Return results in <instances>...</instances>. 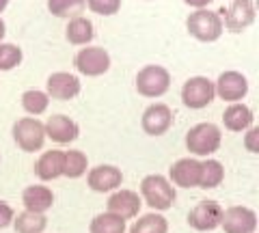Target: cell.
Masks as SVG:
<instances>
[{
  "label": "cell",
  "mask_w": 259,
  "mask_h": 233,
  "mask_svg": "<svg viewBox=\"0 0 259 233\" xmlns=\"http://www.w3.org/2000/svg\"><path fill=\"white\" fill-rule=\"evenodd\" d=\"M175 199H177V192H175V186L168 177L164 175H147V177H143L141 181V201H145L151 210L156 212H166L171 210L175 205Z\"/></svg>",
  "instance_id": "6da1fadb"
},
{
  "label": "cell",
  "mask_w": 259,
  "mask_h": 233,
  "mask_svg": "<svg viewBox=\"0 0 259 233\" xmlns=\"http://www.w3.org/2000/svg\"><path fill=\"white\" fill-rule=\"evenodd\" d=\"M223 145V132L216 123H197L186 132V149L197 158L214 156Z\"/></svg>",
  "instance_id": "7a4b0ae2"
},
{
  "label": "cell",
  "mask_w": 259,
  "mask_h": 233,
  "mask_svg": "<svg viewBox=\"0 0 259 233\" xmlns=\"http://www.w3.org/2000/svg\"><path fill=\"white\" fill-rule=\"evenodd\" d=\"M186 28L201 43H214L225 33L221 13L209 9H197L194 13H190L188 20H186Z\"/></svg>",
  "instance_id": "3957f363"
},
{
  "label": "cell",
  "mask_w": 259,
  "mask_h": 233,
  "mask_svg": "<svg viewBox=\"0 0 259 233\" xmlns=\"http://www.w3.org/2000/svg\"><path fill=\"white\" fill-rule=\"evenodd\" d=\"M171 89V71L162 65H145L136 74V91L147 100H158Z\"/></svg>",
  "instance_id": "277c9868"
},
{
  "label": "cell",
  "mask_w": 259,
  "mask_h": 233,
  "mask_svg": "<svg viewBox=\"0 0 259 233\" xmlns=\"http://www.w3.org/2000/svg\"><path fill=\"white\" fill-rule=\"evenodd\" d=\"M13 141L15 145L26 151V154H35L41 151L46 145V127L37 117H22L13 123Z\"/></svg>",
  "instance_id": "5b68a950"
},
{
  "label": "cell",
  "mask_w": 259,
  "mask_h": 233,
  "mask_svg": "<svg viewBox=\"0 0 259 233\" xmlns=\"http://www.w3.org/2000/svg\"><path fill=\"white\" fill-rule=\"evenodd\" d=\"M216 100L214 80L205 76H192L182 86V102L190 110H203Z\"/></svg>",
  "instance_id": "8992f818"
},
{
  "label": "cell",
  "mask_w": 259,
  "mask_h": 233,
  "mask_svg": "<svg viewBox=\"0 0 259 233\" xmlns=\"http://www.w3.org/2000/svg\"><path fill=\"white\" fill-rule=\"evenodd\" d=\"M110 65H112L110 54L104 50V48H97V45L82 48V50L74 56V67L78 69V74H82L87 78L104 76L110 69Z\"/></svg>",
  "instance_id": "52a82bcc"
},
{
  "label": "cell",
  "mask_w": 259,
  "mask_h": 233,
  "mask_svg": "<svg viewBox=\"0 0 259 233\" xmlns=\"http://www.w3.org/2000/svg\"><path fill=\"white\" fill-rule=\"evenodd\" d=\"M214 91H216V98L227 104L242 102L248 95V78L236 69L223 71L214 82Z\"/></svg>",
  "instance_id": "ba28073f"
},
{
  "label": "cell",
  "mask_w": 259,
  "mask_h": 233,
  "mask_svg": "<svg viewBox=\"0 0 259 233\" xmlns=\"http://www.w3.org/2000/svg\"><path fill=\"white\" fill-rule=\"evenodd\" d=\"M80 91H82L80 78L76 74H69V71H54L46 80V93L50 100L69 102L78 98Z\"/></svg>",
  "instance_id": "9c48e42d"
},
{
  "label": "cell",
  "mask_w": 259,
  "mask_h": 233,
  "mask_svg": "<svg viewBox=\"0 0 259 233\" xmlns=\"http://www.w3.org/2000/svg\"><path fill=\"white\" fill-rule=\"evenodd\" d=\"M221 227L225 233H255L257 212L246 205H233L229 210H223Z\"/></svg>",
  "instance_id": "30bf717a"
},
{
  "label": "cell",
  "mask_w": 259,
  "mask_h": 233,
  "mask_svg": "<svg viewBox=\"0 0 259 233\" xmlns=\"http://www.w3.org/2000/svg\"><path fill=\"white\" fill-rule=\"evenodd\" d=\"M141 127L149 136H164L173 127V110L162 102H156L145 108L141 117Z\"/></svg>",
  "instance_id": "8fae6325"
},
{
  "label": "cell",
  "mask_w": 259,
  "mask_h": 233,
  "mask_svg": "<svg viewBox=\"0 0 259 233\" xmlns=\"http://www.w3.org/2000/svg\"><path fill=\"white\" fill-rule=\"evenodd\" d=\"M221 218H223L221 203H216V201H199L188 214V224L194 231L205 233L221 227Z\"/></svg>",
  "instance_id": "7c38bea8"
},
{
  "label": "cell",
  "mask_w": 259,
  "mask_h": 233,
  "mask_svg": "<svg viewBox=\"0 0 259 233\" xmlns=\"http://www.w3.org/2000/svg\"><path fill=\"white\" fill-rule=\"evenodd\" d=\"M225 20H223V28H227L229 33H244V30L255 22V3L253 0H233L229 5V9L223 11Z\"/></svg>",
  "instance_id": "4fadbf2b"
},
{
  "label": "cell",
  "mask_w": 259,
  "mask_h": 233,
  "mask_svg": "<svg viewBox=\"0 0 259 233\" xmlns=\"http://www.w3.org/2000/svg\"><path fill=\"white\" fill-rule=\"evenodd\" d=\"M87 183L93 192H115L123 183V173L115 164H97L89 171Z\"/></svg>",
  "instance_id": "5bb4252c"
},
{
  "label": "cell",
  "mask_w": 259,
  "mask_h": 233,
  "mask_svg": "<svg viewBox=\"0 0 259 233\" xmlns=\"http://www.w3.org/2000/svg\"><path fill=\"white\" fill-rule=\"evenodd\" d=\"M141 205H143V201L139 197V192L119 188L108 197L106 212L117 214L119 218H123V220H130V218H136V216H139Z\"/></svg>",
  "instance_id": "9a60e30c"
},
{
  "label": "cell",
  "mask_w": 259,
  "mask_h": 233,
  "mask_svg": "<svg viewBox=\"0 0 259 233\" xmlns=\"http://www.w3.org/2000/svg\"><path fill=\"white\" fill-rule=\"evenodd\" d=\"M201 177V160L182 158L168 168V181L177 188H199Z\"/></svg>",
  "instance_id": "2e32d148"
},
{
  "label": "cell",
  "mask_w": 259,
  "mask_h": 233,
  "mask_svg": "<svg viewBox=\"0 0 259 233\" xmlns=\"http://www.w3.org/2000/svg\"><path fill=\"white\" fill-rule=\"evenodd\" d=\"M46 138L54 141L56 145H69L80 136V125L67 115H52L44 123Z\"/></svg>",
  "instance_id": "e0dca14e"
},
{
  "label": "cell",
  "mask_w": 259,
  "mask_h": 233,
  "mask_svg": "<svg viewBox=\"0 0 259 233\" xmlns=\"http://www.w3.org/2000/svg\"><path fill=\"white\" fill-rule=\"evenodd\" d=\"M63 166H65V151L59 149L44 151L35 162V175L41 181H54L63 177Z\"/></svg>",
  "instance_id": "ac0fdd59"
},
{
  "label": "cell",
  "mask_w": 259,
  "mask_h": 233,
  "mask_svg": "<svg viewBox=\"0 0 259 233\" xmlns=\"http://www.w3.org/2000/svg\"><path fill=\"white\" fill-rule=\"evenodd\" d=\"M253 110H250L244 102L229 104L223 112V125L229 132H246L248 127H253Z\"/></svg>",
  "instance_id": "d6986e66"
},
{
  "label": "cell",
  "mask_w": 259,
  "mask_h": 233,
  "mask_svg": "<svg viewBox=\"0 0 259 233\" xmlns=\"http://www.w3.org/2000/svg\"><path fill=\"white\" fill-rule=\"evenodd\" d=\"M22 203L28 212H37V214H46L50 207L54 205V192L48 186H28L22 192Z\"/></svg>",
  "instance_id": "ffe728a7"
},
{
  "label": "cell",
  "mask_w": 259,
  "mask_h": 233,
  "mask_svg": "<svg viewBox=\"0 0 259 233\" xmlns=\"http://www.w3.org/2000/svg\"><path fill=\"white\" fill-rule=\"evenodd\" d=\"M65 37L71 45H89L95 37V30H93V22L78 15V18H71L67 28H65Z\"/></svg>",
  "instance_id": "44dd1931"
},
{
  "label": "cell",
  "mask_w": 259,
  "mask_h": 233,
  "mask_svg": "<svg viewBox=\"0 0 259 233\" xmlns=\"http://www.w3.org/2000/svg\"><path fill=\"white\" fill-rule=\"evenodd\" d=\"M225 179V166L214 158H207L201 162V177H199V188L212 190L218 188Z\"/></svg>",
  "instance_id": "7402d4cb"
},
{
  "label": "cell",
  "mask_w": 259,
  "mask_h": 233,
  "mask_svg": "<svg viewBox=\"0 0 259 233\" xmlns=\"http://www.w3.org/2000/svg\"><path fill=\"white\" fill-rule=\"evenodd\" d=\"M13 229L15 233H44L48 227V218L46 214H37V212H22L13 218Z\"/></svg>",
  "instance_id": "603a6c76"
},
{
  "label": "cell",
  "mask_w": 259,
  "mask_h": 233,
  "mask_svg": "<svg viewBox=\"0 0 259 233\" xmlns=\"http://www.w3.org/2000/svg\"><path fill=\"white\" fill-rule=\"evenodd\" d=\"M89 168V158L84 151L80 149H69L65 151V166H63V177L69 179H78L82 177Z\"/></svg>",
  "instance_id": "cb8c5ba5"
},
{
  "label": "cell",
  "mask_w": 259,
  "mask_h": 233,
  "mask_svg": "<svg viewBox=\"0 0 259 233\" xmlns=\"http://www.w3.org/2000/svg\"><path fill=\"white\" fill-rule=\"evenodd\" d=\"M87 9V0H48V11H50L54 18H78L82 15Z\"/></svg>",
  "instance_id": "d4e9b609"
},
{
  "label": "cell",
  "mask_w": 259,
  "mask_h": 233,
  "mask_svg": "<svg viewBox=\"0 0 259 233\" xmlns=\"http://www.w3.org/2000/svg\"><path fill=\"white\" fill-rule=\"evenodd\" d=\"M89 231L91 233H125V220L119 218L117 214L104 212V214H97L91 220Z\"/></svg>",
  "instance_id": "484cf974"
},
{
  "label": "cell",
  "mask_w": 259,
  "mask_h": 233,
  "mask_svg": "<svg viewBox=\"0 0 259 233\" xmlns=\"http://www.w3.org/2000/svg\"><path fill=\"white\" fill-rule=\"evenodd\" d=\"M130 233H168V220L156 212L145 214L130 227Z\"/></svg>",
  "instance_id": "4316f807"
},
{
  "label": "cell",
  "mask_w": 259,
  "mask_h": 233,
  "mask_svg": "<svg viewBox=\"0 0 259 233\" xmlns=\"http://www.w3.org/2000/svg\"><path fill=\"white\" fill-rule=\"evenodd\" d=\"M50 106V98H48L46 91H39V89H28L22 93V108L28 112L30 117H39L44 115Z\"/></svg>",
  "instance_id": "83f0119b"
},
{
  "label": "cell",
  "mask_w": 259,
  "mask_h": 233,
  "mask_svg": "<svg viewBox=\"0 0 259 233\" xmlns=\"http://www.w3.org/2000/svg\"><path fill=\"white\" fill-rule=\"evenodd\" d=\"M24 61V52L20 45L0 41V71H11L20 67Z\"/></svg>",
  "instance_id": "f1b7e54d"
},
{
  "label": "cell",
  "mask_w": 259,
  "mask_h": 233,
  "mask_svg": "<svg viewBox=\"0 0 259 233\" xmlns=\"http://www.w3.org/2000/svg\"><path fill=\"white\" fill-rule=\"evenodd\" d=\"M87 7L97 15H115L121 9V0H87Z\"/></svg>",
  "instance_id": "f546056e"
},
{
  "label": "cell",
  "mask_w": 259,
  "mask_h": 233,
  "mask_svg": "<svg viewBox=\"0 0 259 233\" xmlns=\"http://www.w3.org/2000/svg\"><path fill=\"white\" fill-rule=\"evenodd\" d=\"M244 147L250 154H259V127H248L244 134Z\"/></svg>",
  "instance_id": "4dcf8cb0"
},
{
  "label": "cell",
  "mask_w": 259,
  "mask_h": 233,
  "mask_svg": "<svg viewBox=\"0 0 259 233\" xmlns=\"http://www.w3.org/2000/svg\"><path fill=\"white\" fill-rule=\"evenodd\" d=\"M15 218V212H13V207L7 203V201H0V229H7L9 224L13 222Z\"/></svg>",
  "instance_id": "1f68e13d"
},
{
  "label": "cell",
  "mask_w": 259,
  "mask_h": 233,
  "mask_svg": "<svg viewBox=\"0 0 259 233\" xmlns=\"http://www.w3.org/2000/svg\"><path fill=\"white\" fill-rule=\"evenodd\" d=\"M188 7H194V9H205L209 3H214V0H184Z\"/></svg>",
  "instance_id": "d6a6232c"
},
{
  "label": "cell",
  "mask_w": 259,
  "mask_h": 233,
  "mask_svg": "<svg viewBox=\"0 0 259 233\" xmlns=\"http://www.w3.org/2000/svg\"><path fill=\"white\" fill-rule=\"evenodd\" d=\"M5 35H7V26H5V20L0 18V41L5 39Z\"/></svg>",
  "instance_id": "836d02e7"
},
{
  "label": "cell",
  "mask_w": 259,
  "mask_h": 233,
  "mask_svg": "<svg viewBox=\"0 0 259 233\" xmlns=\"http://www.w3.org/2000/svg\"><path fill=\"white\" fill-rule=\"evenodd\" d=\"M7 7H9V0H0V13H3Z\"/></svg>",
  "instance_id": "e575fe53"
}]
</instances>
